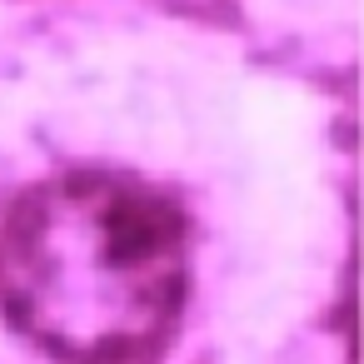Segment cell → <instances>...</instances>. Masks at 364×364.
Here are the masks:
<instances>
[{"instance_id": "6da1fadb", "label": "cell", "mask_w": 364, "mask_h": 364, "mask_svg": "<svg viewBox=\"0 0 364 364\" xmlns=\"http://www.w3.org/2000/svg\"><path fill=\"white\" fill-rule=\"evenodd\" d=\"M185 289V210L120 170L41 180L0 225V314L60 364H160Z\"/></svg>"}]
</instances>
